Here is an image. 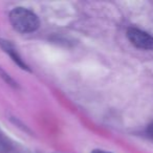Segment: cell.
Listing matches in <instances>:
<instances>
[{"instance_id": "cell-6", "label": "cell", "mask_w": 153, "mask_h": 153, "mask_svg": "<svg viewBox=\"0 0 153 153\" xmlns=\"http://www.w3.org/2000/svg\"><path fill=\"white\" fill-rule=\"evenodd\" d=\"M91 153H110V152H107V151H104V150H100V149H96V150H94Z\"/></svg>"}, {"instance_id": "cell-1", "label": "cell", "mask_w": 153, "mask_h": 153, "mask_svg": "<svg viewBox=\"0 0 153 153\" xmlns=\"http://www.w3.org/2000/svg\"><path fill=\"white\" fill-rule=\"evenodd\" d=\"M13 27L20 33H33L38 30L40 21L36 14L25 7H15L10 13Z\"/></svg>"}, {"instance_id": "cell-2", "label": "cell", "mask_w": 153, "mask_h": 153, "mask_svg": "<svg viewBox=\"0 0 153 153\" xmlns=\"http://www.w3.org/2000/svg\"><path fill=\"white\" fill-rule=\"evenodd\" d=\"M129 41L135 47L140 49H153V37L150 34L136 27H130L127 30Z\"/></svg>"}, {"instance_id": "cell-4", "label": "cell", "mask_w": 153, "mask_h": 153, "mask_svg": "<svg viewBox=\"0 0 153 153\" xmlns=\"http://www.w3.org/2000/svg\"><path fill=\"white\" fill-rule=\"evenodd\" d=\"M0 76H2L3 79L5 80V82H7V84H10V85H12V86H14V87H15V86H17V84L15 83V81H14V80L12 79L11 76H10L9 74H7V72L3 71V70L1 69V68H0Z\"/></svg>"}, {"instance_id": "cell-3", "label": "cell", "mask_w": 153, "mask_h": 153, "mask_svg": "<svg viewBox=\"0 0 153 153\" xmlns=\"http://www.w3.org/2000/svg\"><path fill=\"white\" fill-rule=\"evenodd\" d=\"M0 45H1V47L3 48V51H4L7 53H9V55L11 56L12 59H13V61L15 62V63H17L18 65L22 68V69L30 70V69H28V67H27V65H26V64L22 61L21 57H20L19 53H17V51L14 48V46L9 42V41L0 40Z\"/></svg>"}, {"instance_id": "cell-5", "label": "cell", "mask_w": 153, "mask_h": 153, "mask_svg": "<svg viewBox=\"0 0 153 153\" xmlns=\"http://www.w3.org/2000/svg\"><path fill=\"white\" fill-rule=\"evenodd\" d=\"M147 131H148L149 135L153 137V123H151L150 125L148 126V129H147Z\"/></svg>"}, {"instance_id": "cell-7", "label": "cell", "mask_w": 153, "mask_h": 153, "mask_svg": "<svg viewBox=\"0 0 153 153\" xmlns=\"http://www.w3.org/2000/svg\"><path fill=\"white\" fill-rule=\"evenodd\" d=\"M0 136H1V132H0Z\"/></svg>"}]
</instances>
